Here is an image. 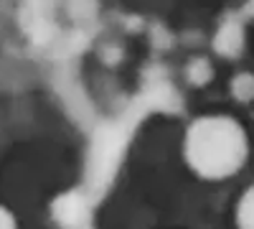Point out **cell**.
Returning <instances> with one entry per match:
<instances>
[{"mask_svg": "<svg viewBox=\"0 0 254 229\" xmlns=\"http://www.w3.org/2000/svg\"><path fill=\"white\" fill-rule=\"evenodd\" d=\"M247 155L244 130L229 117H201L186 133V158L206 178L234 173Z\"/></svg>", "mask_w": 254, "mask_h": 229, "instance_id": "1", "label": "cell"}, {"mask_svg": "<svg viewBox=\"0 0 254 229\" xmlns=\"http://www.w3.org/2000/svg\"><path fill=\"white\" fill-rule=\"evenodd\" d=\"M239 44H242V36H239V28L237 26H226L219 33V38H216V49L224 51V54H231Z\"/></svg>", "mask_w": 254, "mask_h": 229, "instance_id": "3", "label": "cell"}, {"mask_svg": "<svg viewBox=\"0 0 254 229\" xmlns=\"http://www.w3.org/2000/svg\"><path fill=\"white\" fill-rule=\"evenodd\" d=\"M0 229H18V227H15V219H13V214L5 209L3 204H0Z\"/></svg>", "mask_w": 254, "mask_h": 229, "instance_id": "4", "label": "cell"}, {"mask_svg": "<svg viewBox=\"0 0 254 229\" xmlns=\"http://www.w3.org/2000/svg\"><path fill=\"white\" fill-rule=\"evenodd\" d=\"M239 227L242 229H254V186L244 194L239 204Z\"/></svg>", "mask_w": 254, "mask_h": 229, "instance_id": "2", "label": "cell"}]
</instances>
